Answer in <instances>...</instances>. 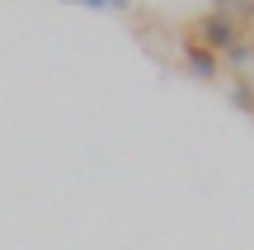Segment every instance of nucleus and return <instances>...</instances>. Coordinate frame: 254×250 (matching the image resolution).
<instances>
[{"instance_id":"1","label":"nucleus","mask_w":254,"mask_h":250,"mask_svg":"<svg viewBox=\"0 0 254 250\" xmlns=\"http://www.w3.org/2000/svg\"><path fill=\"white\" fill-rule=\"evenodd\" d=\"M193 38H198L202 47H212L217 57H226L231 47L245 38V24H236V19H226V14H217V9H207V14L193 19Z\"/></svg>"},{"instance_id":"2","label":"nucleus","mask_w":254,"mask_h":250,"mask_svg":"<svg viewBox=\"0 0 254 250\" xmlns=\"http://www.w3.org/2000/svg\"><path fill=\"white\" fill-rule=\"evenodd\" d=\"M179 52H184V71H189L193 81H217V76H221V57L212 52V47H202L193 33L179 43Z\"/></svg>"},{"instance_id":"3","label":"nucleus","mask_w":254,"mask_h":250,"mask_svg":"<svg viewBox=\"0 0 254 250\" xmlns=\"http://www.w3.org/2000/svg\"><path fill=\"white\" fill-rule=\"evenodd\" d=\"M231 104H236L245 118H254V76L250 71H240L236 81H231Z\"/></svg>"},{"instance_id":"4","label":"nucleus","mask_w":254,"mask_h":250,"mask_svg":"<svg viewBox=\"0 0 254 250\" xmlns=\"http://www.w3.org/2000/svg\"><path fill=\"white\" fill-rule=\"evenodd\" d=\"M212 9L226 19H236V24H250L254 19V0H212Z\"/></svg>"},{"instance_id":"5","label":"nucleus","mask_w":254,"mask_h":250,"mask_svg":"<svg viewBox=\"0 0 254 250\" xmlns=\"http://www.w3.org/2000/svg\"><path fill=\"white\" fill-rule=\"evenodd\" d=\"M226 62L231 66H254V38H240V43L226 52Z\"/></svg>"},{"instance_id":"6","label":"nucleus","mask_w":254,"mask_h":250,"mask_svg":"<svg viewBox=\"0 0 254 250\" xmlns=\"http://www.w3.org/2000/svg\"><path fill=\"white\" fill-rule=\"evenodd\" d=\"M71 5H85V9H109V0H71Z\"/></svg>"},{"instance_id":"7","label":"nucleus","mask_w":254,"mask_h":250,"mask_svg":"<svg viewBox=\"0 0 254 250\" xmlns=\"http://www.w3.org/2000/svg\"><path fill=\"white\" fill-rule=\"evenodd\" d=\"M132 5H141V0H109V9H132Z\"/></svg>"}]
</instances>
